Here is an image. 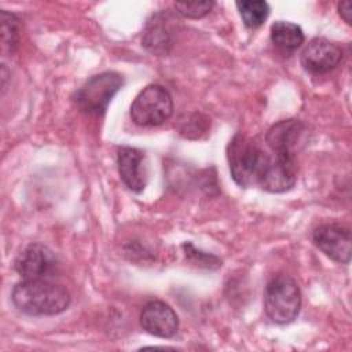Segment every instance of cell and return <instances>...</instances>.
I'll use <instances>...</instances> for the list:
<instances>
[{
    "label": "cell",
    "mask_w": 352,
    "mask_h": 352,
    "mask_svg": "<svg viewBox=\"0 0 352 352\" xmlns=\"http://www.w3.org/2000/svg\"><path fill=\"white\" fill-rule=\"evenodd\" d=\"M11 298L21 312L33 316L58 315L72 301L69 290L51 279H23L15 285Z\"/></svg>",
    "instance_id": "cell-1"
},
{
    "label": "cell",
    "mask_w": 352,
    "mask_h": 352,
    "mask_svg": "<svg viewBox=\"0 0 352 352\" xmlns=\"http://www.w3.org/2000/svg\"><path fill=\"white\" fill-rule=\"evenodd\" d=\"M268 155L252 140L236 135L228 144V164L234 182L241 187L256 186L260 182Z\"/></svg>",
    "instance_id": "cell-2"
},
{
    "label": "cell",
    "mask_w": 352,
    "mask_h": 352,
    "mask_svg": "<svg viewBox=\"0 0 352 352\" xmlns=\"http://www.w3.org/2000/svg\"><path fill=\"white\" fill-rule=\"evenodd\" d=\"M264 309L274 323L293 322L301 309V292L297 282L287 275L274 276L265 286Z\"/></svg>",
    "instance_id": "cell-3"
},
{
    "label": "cell",
    "mask_w": 352,
    "mask_h": 352,
    "mask_svg": "<svg viewBox=\"0 0 352 352\" xmlns=\"http://www.w3.org/2000/svg\"><path fill=\"white\" fill-rule=\"evenodd\" d=\"M124 78L117 72H102L89 77L74 94L76 106L87 116L100 117L113 96L121 89Z\"/></svg>",
    "instance_id": "cell-4"
},
{
    "label": "cell",
    "mask_w": 352,
    "mask_h": 352,
    "mask_svg": "<svg viewBox=\"0 0 352 352\" xmlns=\"http://www.w3.org/2000/svg\"><path fill=\"white\" fill-rule=\"evenodd\" d=\"M173 113V100L166 88L150 84L143 88L131 104V118L140 126H157Z\"/></svg>",
    "instance_id": "cell-5"
},
{
    "label": "cell",
    "mask_w": 352,
    "mask_h": 352,
    "mask_svg": "<svg viewBox=\"0 0 352 352\" xmlns=\"http://www.w3.org/2000/svg\"><path fill=\"white\" fill-rule=\"evenodd\" d=\"M314 243L331 260L348 264L352 253V236L349 227L341 223L319 226L312 234Z\"/></svg>",
    "instance_id": "cell-6"
},
{
    "label": "cell",
    "mask_w": 352,
    "mask_h": 352,
    "mask_svg": "<svg viewBox=\"0 0 352 352\" xmlns=\"http://www.w3.org/2000/svg\"><path fill=\"white\" fill-rule=\"evenodd\" d=\"M14 267L22 279H51L56 271V258L50 248L30 243L18 254Z\"/></svg>",
    "instance_id": "cell-7"
},
{
    "label": "cell",
    "mask_w": 352,
    "mask_h": 352,
    "mask_svg": "<svg viewBox=\"0 0 352 352\" xmlns=\"http://www.w3.org/2000/svg\"><path fill=\"white\" fill-rule=\"evenodd\" d=\"M297 182V166L294 157L275 154L268 155L258 186L268 192L289 191Z\"/></svg>",
    "instance_id": "cell-8"
},
{
    "label": "cell",
    "mask_w": 352,
    "mask_h": 352,
    "mask_svg": "<svg viewBox=\"0 0 352 352\" xmlns=\"http://www.w3.org/2000/svg\"><path fill=\"white\" fill-rule=\"evenodd\" d=\"M140 324L151 336L170 338L177 333L179 318L170 305L160 300H153L142 308Z\"/></svg>",
    "instance_id": "cell-9"
},
{
    "label": "cell",
    "mask_w": 352,
    "mask_h": 352,
    "mask_svg": "<svg viewBox=\"0 0 352 352\" xmlns=\"http://www.w3.org/2000/svg\"><path fill=\"white\" fill-rule=\"evenodd\" d=\"M342 52L338 45L324 37L312 38L301 52V65L314 74H324L341 62Z\"/></svg>",
    "instance_id": "cell-10"
},
{
    "label": "cell",
    "mask_w": 352,
    "mask_h": 352,
    "mask_svg": "<svg viewBox=\"0 0 352 352\" xmlns=\"http://www.w3.org/2000/svg\"><path fill=\"white\" fill-rule=\"evenodd\" d=\"M118 173L124 184L133 192H142L147 184V162L142 150L122 146L117 150Z\"/></svg>",
    "instance_id": "cell-11"
},
{
    "label": "cell",
    "mask_w": 352,
    "mask_h": 352,
    "mask_svg": "<svg viewBox=\"0 0 352 352\" xmlns=\"http://www.w3.org/2000/svg\"><path fill=\"white\" fill-rule=\"evenodd\" d=\"M304 133L305 125L300 120H283L268 129L265 142L272 153L296 157V151L302 142Z\"/></svg>",
    "instance_id": "cell-12"
},
{
    "label": "cell",
    "mask_w": 352,
    "mask_h": 352,
    "mask_svg": "<svg viewBox=\"0 0 352 352\" xmlns=\"http://www.w3.org/2000/svg\"><path fill=\"white\" fill-rule=\"evenodd\" d=\"M172 18L168 12H158L147 22L142 43L155 55L168 54L172 45Z\"/></svg>",
    "instance_id": "cell-13"
},
{
    "label": "cell",
    "mask_w": 352,
    "mask_h": 352,
    "mask_svg": "<svg viewBox=\"0 0 352 352\" xmlns=\"http://www.w3.org/2000/svg\"><path fill=\"white\" fill-rule=\"evenodd\" d=\"M271 40L285 51H294L304 43V32L293 22L276 21L271 26Z\"/></svg>",
    "instance_id": "cell-14"
},
{
    "label": "cell",
    "mask_w": 352,
    "mask_h": 352,
    "mask_svg": "<svg viewBox=\"0 0 352 352\" xmlns=\"http://www.w3.org/2000/svg\"><path fill=\"white\" fill-rule=\"evenodd\" d=\"M236 8L242 16L243 23L250 29L261 26L270 15V4L263 0L236 1Z\"/></svg>",
    "instance_id": "cell-15"
},
{
    "label": "cell",
    "mask_w": 352,
    "mask_h": 352,
    "mask_svg": "<svg viewBox=\"0 0 352 352\" xmlns=\"http://www.w3.org/2000/svg\"><path fill=\"white\" fill-rule=\"evenodd\" d=\"M1 21V50L4 54H14L19 44L21 28L19 19L6 10L0 14Z\"/></svg>",
    "instance_id": "cell-16"
},
{
    "label": "cell",
    "mask_w": 352,
    "mask_h": 352,
    "mask_svg": "<svg viewBox=\"0 0 352 352\" xmlns=\"http://www.w3.org/2000/svg\"><path fill=\"white\" fill-rule=\"evenodd\" d=\"M213 6H214L213 1H184V3H175V10L179 15L184 18L198 19L209 14Z\"/></svg>",
    "instance_id": "cell-17"
},
{
    "label": "cell",
    "mask_w": 352,
    "mask_h": 352,
    "mask_svg": "<svg viewBox=\"0 0 352 352\" xmlns=\"http://www.w3.org/2000/svg\"><path fill=\"white\" fill-rule=\"evenodd\" d=\"M338 14L341 15V18L351 25L352 23V11H351V3L349 1H341L338 3Z\"/></svg>",
    "instance_id": "cell-18"
}]
</instances>
